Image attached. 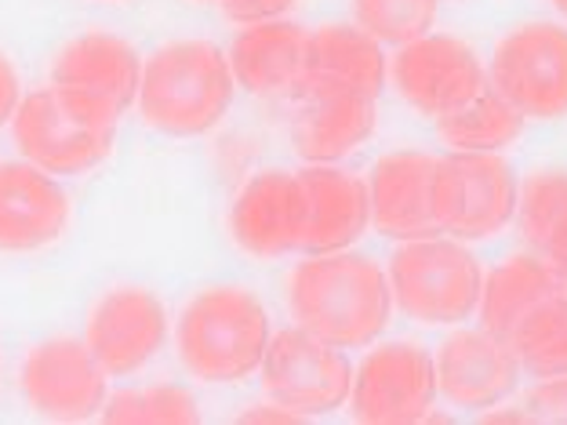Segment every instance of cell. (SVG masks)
I'll use <instances>...</instances> for the list:
<instances>
[{"instance_id": "cell-1", "label": "cell", "mask_w": 567, "mask_h": 425, "mask_svg": "<svg viewBox=\"0 0 567 425\" xmlns=\"http://www.w3.org/2000/svg\"><path fill=\"white\" fill-rule=\"evenodd\" d=\"M288 309L313 339L334 350H364L390 328V277L368 255H306L288 280Z\"/></svg>"}, {"instance_id": "cell-2", "label": "cell", "mask_w": 567, "mask_h": 425, "mask_svg": "<svg viewBox=\"0 0 567 425\" xmlns=\"http://www.w3.org/2000/svg\"><path fill=\"white\" fill-rule=\"evenodd\" d=\"M234 70L212 41H175L142 62L138 113L164 135L193 138L212 132L234 106Z\"/></svg>"}, {"instance_id": "cell-3", "label": "cell", "mask_w": 567, "mask_h": 425, "mask_svg": "<svg viewBox=\"0 0 567 425\" xmlns=\"http://www.w3.org/2000/svg\"><path fill=\"white\" fill-rule=\"evenodd\" d=\"M274 339L266 305L244 288H208L178 317V356L193 379L226 385L262 367Z\"/></svg>"}, {"instance_id": "cell-4", "label": "cell", "mask_w": 567, "mask_h": 425, "mask_svg": "<svg viewBox=\"0 0 567 425\" xmlns=\"http://www.w3.org/2000/svg\"><path fill=\"white\" fill-rule=\"evenodd\" d=\"M393 305L419 324H462L481 302L484 269L455 237L401 240L390 269Z\"/></svg>"}, {"instance_id": "cell-5", "label": "cell", "mask_w": 567, "mask_h": 425, "mask_svg": "<svg viewBox=\"0 0 567 425\" xmlns=\"http://www.w3.org/2000/svg\"><path fill=\"white\" fill-rule=\"evenodd\" d=\"M520 183L502 153H455L436 157L430 208L441 234L484 240L502 234L517 215Z\"/></svg>"}, {"instance_id": "cell-6", "label": "cell", "mask_w": 567, "mask_h": 425, "mask_svg": "<svg viewBox=\"0 0 567 425\" xmlns=\"http://www.w3.org/2000/svg\"><path fill=\"white\" fill-rule=\"evenodd\" d=\"M142 55L117 33H84L51 62V87L99 127H113L138 102Z\"/></svg>"}, {"instance_id": "cell-7", "label": "cell", "mask_w": 567, "mask_h": 425, "mask_svg": "<svg viewBox=\"0 0 567 425\" xmlns=\"http://www.w3.org/2000/svg\"><path fill=\"white\" fill-rule=\"evenodd\" d=\"M487 84L520 117H567V30L557 22L517 25L498 41Z\"/></svg>"}, {"instance_id": "cell-8", "label": "cell", "mask_w": 567, "mask_h": 425, "mask_svg": "<svg viewBox=\"0 0 567 425\" xmlns=\"http://www.w3.org/2000/svg\"><path fill=\"white\" fill-rule=\"evenodd\" d=\"M262 390L269 401L299 411L302 418L331 415L350 401L353 364L334 345L313 339L299 324L274 331L262 356Z\"/></svg>"}, {"instance_id": "cell-9", "label": "cell", "mask_w": 567, "mask_h": 425, "mask_svg": "<svg viewBox=\"0 0 567 425\" xmlns=\"http://www.w3.org/2000/svg\"><path fill=\"white\" fill-rule=\"evenodd\" d=\"M436 401V364L415 342H385L353 367L350 415L364 425H419Z\"/></svg>"}, {"instance_id": "cell-10", "label": "cell", "mask_w": 567, "mask_h": 425, "mask_svg": "<svg viewBox=\"0 0 567 425\" xmlns=\"http://www.w3.org/2000/svg\"><path fill=\"white\" fill-rule=\"evenodd\" d=\"M11 132H16L22 160L37 164L48 175L92 172L110 157L117 142L113 127H99L81 117L55 87L25 95L11 117Z\"/></svg>"}, {"instance_id": "cell-11", "label": "cell", "mask_w": 567, "mask_h": 425, "mask_svg": "<svg viewBox=\"0 0 567 425\" xmlns=\"http://www.w3.org/2000/svg\"><path fill=\"white\" fill-rule=\"evenodd\" d=\"M19 390L37 415L51 422H87L106 407L110 375L84 339H48L25 353Z\"/></svg>"}, {"instance_id": "cell-12", "label": "cell", "mask_w": 567, "mask_h": 425, "mask_svg": "<svg viewBox=\"0 0 567 425\" xmlns=\"http://www.w3.org/2000/svg\"><path fill=\"white\" fill-rule=\"evenodd\" d=\"M390 76L401 87L404 102L433 121L466 106L481 87H487L481 55L466 41L447 33H425L419 41L396 48V55L390 59Z\"/></svg>"}, {"instance_id": "cell-13", "label": "cell", "mask_w": 567, "mask_h": 425, "mask_svg": "<svg viewBox=\"0 0 567 425\" xmlns=\"http://www.w3.org/2000/svg\"><path fill=\"white\" fill-rule=\"evenodd\" d=\"M84 342L110 379L135 375L164 350L167 309L146 288H117L92 309Z\"/></svg>"}, {"instance_id": "cell-14", "label": "cell", "mask_w": 567, "mask_h": 425, "mask_svg": "<svg viewBox=\"0 0 567 425\" xmlns=\"http://www.w3.org/2000/svg\"><path fill=\"white\" fill-rule=\"evenodd\" d=\"M309 197L299 172H262L237 193L229 226L234 240L255 259H280L302 251Z\"/></svg>"}, {"instance_id": "cell-15", "label": "cell", "mask_w": 567, "mask_h": 425, "mask_svg": "<svg viewBox=\"0 0 567 425\" xmlns=\"http://www.w3.org/2000/svg\"><path fill=\"white\" fill-rule=\"evenodd\" d=\"M436 364V393L451 404L487 411L509 401L520 385V360L506 339L492 331H455L433 356Z\"/></svg>"}, {"instance_id": "cell-16", "label": "cell", "mask_w": 567, "mask_h": 425, "mask_svg": "<svg viewBox=\"0 0 567 425\" xmlns=\"http://www.w3.org/2000/svg\"><path fill=\"white\" fill-rule=\"evenodd\" d=\"M390 76V59L382 44L360 25H320L306 33V62L299 99L360 95L379 99Z\"/></svg>"}, {"instance_id": "cell-17", "label": "cell", "mask_w": 567, "mask_h": 425, "mask_svg": "<svg viewBox=\"0 0 567 425\" xmlns=\"http://www.w3.org/2000/svg\"><path fill=\"white\" fill-rule=\"evenodd\" d=\"M70 226V197L30 160L0 164V251H37Z\"/></svg>"}, {"instance_id": "cell-18", "label": "cell", "mask_w": 567, "mask_h": 425, "mask_svg": "<svg viewBox=\"0 0 567 425\" xmlns=\"http://www.w3.org/2000/svg\"><path fill=\"white\" fill-rule=\"evenodd\" d=\"M436 157L422 149L385 153L371 167L368 193H371V226L390 240H422L441 237L433 222L430 189H433Z\"/></svg>"}, {"instance_id": "cell-19", "label": "cell", "mask_w": 567, "mask_h": 425, "mask_svg": "<svg viewBox=\"0 0 567 425\" xmlns=\"http://www.w3.org/2000/svg\"><path fill=\"white\" fill-rule=\"evenodd\" d=\"M299 175L309 197V222H306L302 251L306 255L350 251L371 226L368 183L334 164H306Z\"/></svg>"}, {"instance_id": "cell-20", "label": "cell", "mask_w": 567, "mask_h": 425, "mask_svg": "<svg viewBox=\"0 0 567 425\" xmlns=\"http://www.w3.org/2000/svg\"><path fill=\"white\" fill-rule=\"evenodd\" d=\"M306 33L284 19L244 25L226 51L234 81L251 95H295L302 81Z\"/></svg>"}, {"instance_id": "cell-21", "label": "cell", "mask_w": 567, "mask_h": 425, "mask_svg": "<svg viewBox=\"0 0 567 425\" xmlns=\"http://www.w3.org/2000/svg\"><path fill=\"white\" fill-rule=\"evenodd\" d=\"M375 124H379V99H360V95L302 99V113L295 121V146H299L306 164H339L375 135Z\"/></svg>"}, {"instance_id": "cell-22", "label": "cell", "mask_w": 567, "mask_h": 425, "mask_svg": "<svg viewBox=\"0 0 567 425\" xmlns=\"http://www.w3.org/2000/svg\"><path fill=\"white\" fill-rule=\"evenodd\" d=\"M560 291H564V283L557 280V273H553L543 255H535V251L513 255V259L495 266L492 273H484L481 302H476L481 328L509 342V334L517 331L520 320L532 313L538 302H546Z\"/></svg>"}, {"instance_id": "cell-23", "label": "cell", "mask_w": 567, "mask_h": 425, "mask_svg": "<svg viewBox=\"0 0 567 425\" xmlns=\"http://www.w3.org/2000/svg\"><path fill=\"white\" fill-rule=\"evenodd\" d=\"M436 135L455 153H502L520 138L524 117L502 99L492 84L481 87L466 106L436 117Z\"/></svg>"}, {"instance_id": "cell-24", "label": "cell", "mask_w": 567, "mask_h": 425, "mask_svg": "<svg viewBox=\"0 0 567 425\" xmlns=\"http://www.w3.org/2000/svg\"><path fill=\"white\" fill-rule=\"evenodd\" d=\"M509 345L527 375H567V291L538 302L509 334Z\"/></svg>"}, {"instance_id": "cell-25", "label": "cell", "mask_w": 567, "mask_h": 425, "mask_svg": "<svg viewBox=\"0 0 567 425\" xmlns=\"http://www.w3.org/2000/svg\"><path fill=\"white\" fill-rule=\"evenodd\" d=\"M102 418L110 425H193L200 422V411L193 393L175 382L146 385V390H121L106 396Z\"/></svg>"}, {"instance_id": "cell-26", "label": "cell", "mask_w": 567, "mask_h": 425, "mask_svg": "<svg viewBox=\"0 0 567 425\" xmlns=\"http://www.w3.org/2000/svg\"><path fill=\"white\" fill-rule=\"evenodd\" d=\"M517 226L535 255L546 251L553 234L567 222V172H535L517 193Z\"/></svg>"}, {"instance_id": "cell-27", "label": "cell", "mask_w": 567, "mask_h": 425, "mask_svg": "<svg viewBox=\"0 0 567 425\" xmlns=\"http://www.w3.org/2000/svg\"><path fill=\"white\" fill-rule=\"evenodd\" d=\"M441 0H353V19L379 44L404 48L433 33Z\"/></svg>"}, {"instance_id": "cell-28", "label": "cell", "mask_w": 567, "mask_h": 425, "mask_svg": "<svg viewBox=\"0 0 567 425\" xmlns=\"http://www.w3.org/2000/svg\"><path fill=\"white\" fill-rule=\"evenodd\" d=\"M524 407L532 422H567V375L543 379L527 393Z\"/></svg>"}, {"instance_id": "cell-29", "label": "cell", "mask_w": 567, "mask_h": 425, "mask_svg": "<svg viewBox=\"0 0 567 425\" xmlns=\"http://www.w3.org/2000/svg\"><path fill=\"white\" fill-rule=\"evenodd\" d=\"M299 4V0H223L226 19H234L240 25H255V22H277L288 11Z\"/></svg>"}, {"instance_id": "cell-30", "label": "cell", "mask_w": 567, "mask_h": 425, "mask_svg": "<svg viewBox=\"0 0 567 425\" xmlns=\"http://www.w3.org/2000/svg\"><path fill=\"white\" fill-rule=\"evenodd\" d=\"M22 102V92H19V73L16 66L8 62V55L0 51V127L11 124V117H16Z\"/></svg>"}, {"instance_id": "cell-31", "label": "cell", "mask_w": 567, "mask_h": 425, "mask_svg": "<svg viewBox=\"0 0 567 425\" xmlns=\"http://www.w3.org/2000/svg\"><path fill=\"white\" fill-rule=\"evenodd\" d=\"M240 422H244V425H299V422H309V418H302L299 411L284 407V404H277V401H269V404H255V407H248V411L240 415Z\"/></svg>"}, {"instance_id": "cell-32", "label": "cell", "mask_w": 567, "mask_h": 425, "mask_svg": "<svg viewBox=\"0 0 567 425\" xmlns=\"http://www.w3.org/2000/svg\"><path fill=\"white\" fill-rule=\"evenodd\" d=\"M543 259L549 262V269L557 273V280L564 283V291H567V222L553 234V240L546 243V251H543Z\"/></svg>"}, {"instance_id": "cell-33", "label": "cell", "mask_w": 567, "mask_h": 425, "mask_svg": "<svg viewBox=\"0 0 567 425\" xmlns=\"http://www.w3.org/2000/svg\"><path fill=\"white\" fill-rule=\"evenodd\" d=\"M484 422H532V415H527V407H517V411H484Z\"/></svg>"}, {"instance_id": "cell-34", "label": "cell", "mask_w": 567, "mask_h": 425, "mask_svg": "<svg viewBox=\"0 0 567 425\" xmlns=\"http://www.w3.org/2000/svg\"><path fill=\"white\" fill-rule=\"evenodd\" d=\"M553 4H557V11H564V15H567V0H553Z\"/></svg>"}, {"instance_id": "cell-35", "label": "cell", "mask_w": 567, "mask_h": 425, "mask_svg": "<svg viewBox=\"0 0 567 425\" xmlns=\"http://www.w3.org/2000/svg\"><path fill=\"white\" fill-rule=\"evenodd\" d=\"M215 4H223V0H215Z\"/></svg>"}]
</instances>
